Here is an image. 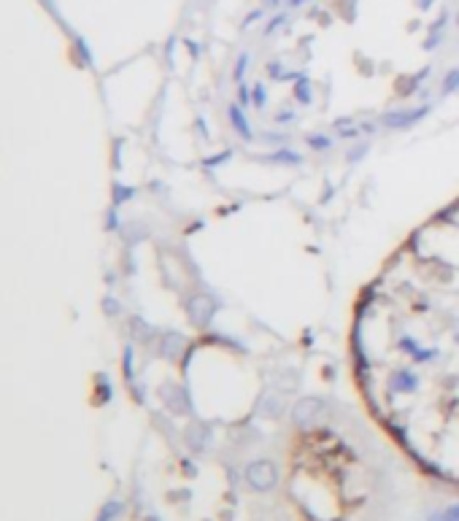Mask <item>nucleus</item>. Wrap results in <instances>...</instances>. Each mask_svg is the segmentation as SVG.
I'll use <instances>...</instances> for the list:
<instances>
[{
    "mask_svg": "<svg viewBox=\"0 0 459 521\" xmlns=\"http://www.w3.org/2000/svg\"><path fill=\"white\" fill-rule=\"evenodd\" d=\"M246 475H249V484L257 486V489H270L275 484V467L270 462H254L246 470Z\"/></svg>",
    "mask_w": 459,
    "mask_h": 521,
    "instance_id": "nucleus-1",
    "label": "nucleus"
},
{
    "mask_svg": "<svg viewBox=\"0 0 459 521\" xmlns=\"http://www.w3.org/2000/svg\"><path fill=\"white\" fill-rule=\"evenodd\" d=\"M192 308H198V322L205 324L208 319H211V300L208 297H198L195 303H192Z\"/></svg>",
    "mask_w": 459,
    "mask_h": 521,
    "instance_id": "nucleus-2",
    "label": "nucleus"
}]
</instances>
